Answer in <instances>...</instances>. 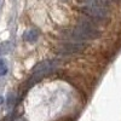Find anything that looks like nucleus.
I'll return each mask as SVG.
<instances>
[{
    "label": "nucleus",
    "mask_w": 121,
    "mask_h": 121,
    "mask_svg": "<svg viewBox=\"0 0 121 121\" xmlns=\"http://www.w3.org/2000/svg\"><path fill=\"white\" fill-rule=\"evenodd\" d=\"M97 24L98 23H96L92 19H90L87 17H82L80 18L78 26H75L74 28L69 30H65L64 36L69 39L70 41H78V43L96 40L102 35V32L97 28Z\"/></svg>",
    "instance_id": "f257e3e1"
},
{
    "label": "nucleus",
    "mask_w": 121,
    "mask_h": 121,
    "mask_svg": "<svg viewBox=\"0 0 121 121\" xmlns=\"http://www.w3.org/2000/svg\"><path fill=\"white\" fill-rule=\"evenodd\" d=\"M57 64H58L57 59H44L41 62L36 63L30 72V76L27 81L28 87L35 85L36 82L41 81L44 78H46L48 74H51L56 69Z\"/></svg>",
    "instance_id": "f03ea898"
},
{
    "label": "nucleus",
    "mask_w": 121,
    "mask_h": 121,
    "mask_svg": "<svg viewBox=\"0 0 121 121\" xmlns=\"http://www.w3.org/2000/svg\"><path fill=\"white\" fill-rule=\"evenodd\" d=\"M81 11L87 18L92 19L96 23L105 22L109 18V9L105 0H95L92 4L82 6Z\"/></svg>",
    "instance_id": "7ed1b4c3"
},
{
    "label": "nucleus",
    "mask_w": 121,
    "mask_h": 121,
    "mask_svg": "<svg viewBox=\"0 0 121 121\" xmlns=\"http://www.w3.org/2000/svg\"><path fill=\"white\" fill-rule=\"evenodd\" d=\"M87 45L84 43H78V41H68L64 44L58 45L56 52L59 56H72V55H79L84 52L86 50Z\"/></svg>",
    "instance_id": "20e7f679"
},
{
    "label": "nucleus",
    "mask_w": 121,
    "mask_h": 121,
    "mask_svg": "<svg viewBox=\"0 0 121 121\" xmlns=\"http://www.w3.org/2000/svg\"><path fill=\"white\" fill-rule=\"evenodd\" d=\"M38 38H39V32H38L36 29H29V30H27V32L24 33V35H23V39L26 40V41H28V43L36 41Z\"/></svg>",
    "instance_id": "39448f33"
},
{
    "label": "nucleus",
    "mask_w": 121,
    "mask_h": 121,
    "mask_svg": "<svg viewBox=\"0 0 121 121\" xmlns=\"http://www.w3.org/2000/svg\"><path fill=\"white\" fill-rule=\"evenodd\" d=\"M9 50H10V43H4V44H1V45H0V56L7 53Z\"/></svg>",
    "instance_id": "423d86ee"
},
{
    "label": "nucleus",
    "mask_w": 121,
    "mask_h": 121,
    "mask_svg": "<svg viewBox=\"0 0 121 121\" xmlns=\"http://www.w3.org/2000/svg\"><path fill=\"white\" fill-rule=\"evenodd\" d=\"M6 74H7V67H6L5 64L0 65V76H4V75H6Z\"/></svg>",
    "instance_id": "0eeeda50"
},
{
    "label": "nucleus",
    "mask_w": 121,
    "mask_h": 121,
    "mask_svg": "<svg viewBox=\"0 0 121 121\" xmlns=\"http://www.w3.org/2000/svg\"><path fill=\"white\" fill-rule=\"evenodd\" d=\"M81 1H82L84 4H86V5H90V4H92L95 0H81Z\"/></svg>",
    "instance_id": "6e6552de"
},
{
    "label": "nucleus",
    "mask_w": 121,
    "mask_h": 121,
    "mask_svg": "<svg viewBox=\"0 0 121 121\" xmlns=\"http://www.w3.org/2000/svg\"><path fill=\"white\" fill-rule=\"evenodd\" d=\"M3 103H4V98H3L1 96H0V105H1Z\"/></svg>",
    "instance_id": "1a4fd4ad"
},
{
    "label": "nucleus",
    "mask_w": 121,
    "mask_h": 121,
    "mask_svg": "<svg viewBox=\"0 0 121 121\" xmlns=\"http://www.w3.org/2000/svg\"><path fill=\"white\" fill-rule=\"evenodd\" d=\"M3 64H5V62H4V59L0 58V65H3Z\"/></svg>",
    "instance_id": "9d476101"
}]
</instances>
